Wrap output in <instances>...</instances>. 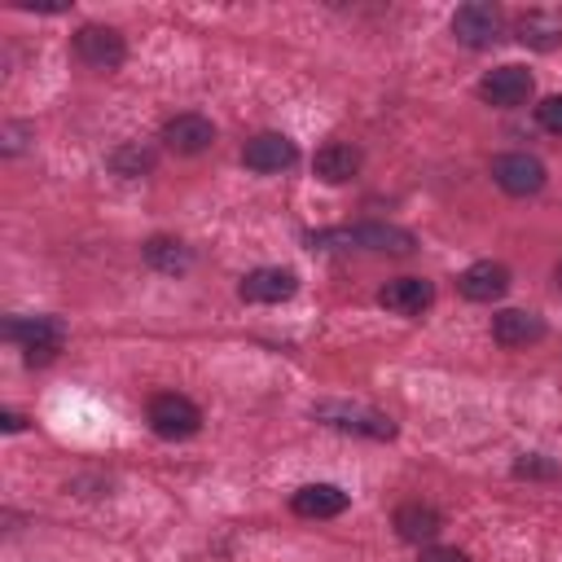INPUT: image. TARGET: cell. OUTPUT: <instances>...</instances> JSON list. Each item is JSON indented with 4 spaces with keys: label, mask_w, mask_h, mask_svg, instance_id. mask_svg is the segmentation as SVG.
<instances>
[{
    "label": "cell",
    "mask_w": 562,
    "mask_h": 562,
    "mask_svg": "<svg viewBox=\"0 0 562 562\" xmlns=\"http://www.w3.org/2000/svg\"><path fill=\"white\" fill-rule=\"evenodd\" d=\"M241 162H246L250 171L272 176V171H290V167L299 162V149H294V140H290V136H281V132H259V136H250V140H246Z\"/></svg>",
    "instance_id": "obj_8"
},
{
    "label": "cell",
    "mask_w": 562,
    "mask_h": 562,
    "mask_svg": "<svg viewBox=\"0 0 562 562\" xmlns=\"http://www.w3.org/2000/svg\"><path fill=\"white\" fill-rule=\"evenodd\" d=\"M452 35L465 48H492L501 40V9L487 0H470L452 13Z\"/></svg>",
    "instance_id": "obj_6"
},
{
    "label": "cell",
    "mask_w": 562,
    "mask_h": 562,
    "mask_svg": "<svg viewBox=\"0 0 562 562\" xmlns=\"http://www.w3.org/2000/svg\"><path fill=\"white\" fill-rule=\"evenodd\" d=\"M140 255H145V263H149L154 272H167V277L193 268V250H189L180 237H149V241L140 246Z\"/></svg>",
    "instance_id": "obj_19"
},
{
    "label": "cell",
    "mask_w": 562,
    "mask_h": 562,
    "mask_svg": "<svg viewBox=\"0 0 562 562\" xmlns=\"http://www.w3.org/2000/svg\"><path fill=\"white\" fill-rule=\"evenodd\" d=\"M417 562H470L461 549H448V544H430V549H422V558Z\"/></svg>",
    "instance_id": "obj_23"
},
{
    "label": "cell",
    "mask_w": 562,
    "mask_h": 562,
    "mask_svg": "<svg viewBox=\"0 0 562 562\" xmlns=\"http://www.w3.org/2000/svg\"><path fill=\"white\" fill-rule=\"evenodd\" d=\"M321 422L338 426V430H356L364 439H395V422L386 413H373V408H347V404H321L316 408Z\"/></svg>",
    "instance_id": "obj_10"
},
{
    "label": "cell",
    "mask_w": 562,
    "mask_h": 562,
    "mask_svg": "<svg viewBox=\"0 0 562 562\" xmlns=\"http://www.w3.org/2000/svg\"><path fill=\"white\" fill-rule=\"evenodd\" d=\"M492 338L501 347H531L544 338V316L536 312H522V307H505L492 316Z\"/></svg>",
    "instance_id": "obj_14"
},
{
    "label": "cell",
    "mask_w": 562,
    "mask_h": 562,
    "mask_svg": "<svg viewBox=\"0 0 562 562\" xmlns=\"http://www.w3.org/2000/svg\"><path fill=\"white\" fill-rule=\"evenodd\" d=\"M531 70L527 66H496V70H487L483 79H479V97L487 101V105H496V110H514V105H522L527 97H531Z\"/></svg>",
    "instance_id": "obj_7"
},
{
    "label": "cell",
    "mask_w": 562,
    "mask_h": 562,
    "mask_svg": "<svg viewBox=\"0 0 562 562\" xmlns=\"http://www.w3.org/2000/svg\"><path fill=\"white\" fill-rule=\"evenodd\" d=\"M329 246V241H347V246H360V250H378V255H413V233L400 228V224H356V228H338V233H316L312 246Z\"/></svg>",
    "instance_id": "obj_3"
},
{
    "label": "cell",
    "mask_w": 562,
    "mask_h": 562,
    "mask_svg": "<svg viewBox=\"0 0 562 562\" xmlns=\"http://www.w3.org/2000/svg\"><path fill=\"white\" fill-rule=\"evenodd\" d=\"M294 290H299V277L290 268H255L237 285V294L246 303H285Z\"/></svg>",
    "instance_id": "obj_13"
},
{
    "label": "cell",
    "mask_w": 562,
    "mask_h": 562,
    "mask_svg": "<svg viewBox=\"0 0 562 562\" xmlns=\"http://www.w3.org/2000/svg\"><path fill=\"white\" fill-rule=\"evenodd\" d=\"M162 145L171 149V154H202V149H211L215 145V127H211V119L206 114H176V119H167L162 123Z\"/></svg>",
    "instance_id": "obj_9"
},
{
    "label": "cell",
    "mask_w": 562,
    "mask_h": 562,
    "mask_svg": "<svg viewBox=\"0 0 562 562\" xmlns=\"http://www.w3.org/2000/svg\"><path fill=\"white\" fill-rule=\"evenodd\" d=\"M514 474H518V479H553L558 465H553L549 457H536V452H531V457H518V461H514Z\"/></svg>",
    "instance_id": "obj_21"
},
{
    "label": "cell",
    "mask_w": 562,
    "mask_h": 562,
    "mask_svg": "<svg viewBox=\"0 0 562 562\" xmlns=\"http://www.w3.org/2000/svg\"><path fill=\"white\" fill-rule=\"evenodd\" d=\"M0 426H4V430H22V426H26V422H22V417H18V413H4V417H0Z\"/></svg>",
    "instance_id": "obj_24"
},
{
    "label": "cell",
    "mask_w": 562,
    "mask_h": 562,
    "mask_svg": "<svg viewBox=\"0 0 562 562\" xmlns=\"http://www.w3.org/2000/svg\"><path fill=\"white\" fill-rule=\"evenodd\" d=\"M312 167H316V176H321L325 184H347V180L360 171V149L347 145V140H329V145L316 149Z\"/></svg>",
    "instance_id": "obj_17"
},
{
    "label": "cell",
    "mask_w": 562,
    "mask_h": 562,
    "mask_svg": "<svg viewBox=\"0 0 562 562\" xmlns=\"http://www.w3.org/2000/svg\"><path fill=\"white\" fill-rule=\"evenodd\" d=\"M536 123H540L544 132L562 136V97H544V101L536 105Z\"/></svg>",
    "instance_id": "obj_22"
},
{
    "label": "cell",
    "mask_w": 562,
    "mask_h": 562,
    "mask_svg": "<svg viewBox=\"0 0 562 562\" xmlns=\"http://www.w3.org/2000/svg\"><path fill=\"white\" fill-rule=\"evenodd\" d=\"M290 509L299 518H338L347 509V492L334 487V483H307L290 496Z\"/></svg>",
    "instance_id": "obj_16"
},
{
    "label": "cell",
    "mask_w": 562,
    "mask_h": 562,
    "mask_svg": "<svg viewBox=\"0 0 562 562\" xmlns=\"http://www.w3.org/2000/svg\"><path fill=\"white\" fill-rule=\"evenodd\" d=\"M457 290H461V299H470V303H496V299L509 290V268H505V263H492V259H479V263H470V268L457 277Z\"/></svg>",
    "instance_id": "obj_12"
},
{
    "label": "cell",
    "mask_w": 562,
    "mask_h": 562,
    "mask_svg": "<svg viewBox=\"0 0 562 562\" xmlns=\"http://www.w3.org/2000/svg\"><path fill=\"white\" fill-rule=\"evenodd\" d=\"M110 167H114L119 176H140V171L154 167V154L140 149V145H119V149L110 154Z\"/></svg>",
    "instance_id": "obj_20"
},
{
    "label": "cell",
    "mask_w": 562,
    "mask_h": 562,
    "mask_svg": "<svg viewBox=\"0 0 562 562\" xmlns=\"http://www.w3.org/2000/svg\"><path fill=\"white\" fill-rule=\"evenodd\" d=\"M514 35H518L527 48L549 53V48H558V44H562V18H558V13H549V9H527V13L514 22Z\"/></svg>",
    "instance_id": "obj_18"
},
{
    "label": "cell",
    "mask_w": 562,
    "mask_h": 562,
    "mask_svg": "<svg viewBox=\"0 0 562 562\" xmlns=\"http://www.w3.org/2000/svg\"><path fill=\"white\" fill-rule=\"evenodd\" d=\"M391 527H395L400 540H408V544H430V540L443 531V518H439V509L426 505V501H404V505L395 509Z\"/></svg>",
    "instance_id": "obj_15"
},
{
    "label": "cell",
    "mask_w": 562,
    "mask_h": 562,
    "mask_svg": "<svg viewBox=\"0 0 562 562\" xmlns=\"http://www.w3.org/2000/svg\"><path fill=\"white\" fill-rule=\"evenodd\" d=\"M145 422L158 439H193L202 430V408L180 391H158L145 408Z\"/></svg>",
    "instance_id": "obj_2"
},
{
    "label": "cell",
    "mask_w": 562,
    "mask_h": 562,
    "mask_svg": "<svg viewBox=\"0 0 562 562\" xmlns=\"http://www.w3.org/2000/svg\"><path fill=\"white\" fill-rule=\"evenodd\" d=\"M492 180L509 193V198H531L544 189V162L527 149H509L492 158Z\"/></svg>",
    "instance_id": "obj_5"
},
{
    "label": "cell",
    "mask_w": 562,
    "mask_h": 562,
    "mask_svg": "<svg viewBox=\"0 0 562 562\" xmlns=\"http://www.w3.org/2000/svg\"><path fill=\"white\" fill-rule=\"evenodd\" d=\"M4 338L26 351V364H44L66 347V325L57 316H9Z\"/></svg>",
    "instance_id": "obj_1"
},
{
    "label": "cell",
    "mask_w": 562,
    "mask_h": 562,
    "mask_svg": "<svg viewBox=\"0 0 562 562\" xmlns=\"http://www.w3.org/2000/svg\"><path fill=\"white\" fill-rule=\"evenodd\" d=\"M70 48H75V57H79L88 70H119L123 57H127L123 35H119L114 26H101V22L79 26L75 40H70Z\"/></svg>",
    "instance_id": "obj_4"
},
{
    "label": "cell",
    "mask_w": 562,
    "mask_h": 562,
    "mask_svg": "<svg viewBox=\"0 0 562 562\" xmlns=\"http://www.w3.org/2000/svg\"><path fill=\"white\" fill-rule=\"evenodd\" d=\"M378 303L395 316H422L435 303V285L426 277H395L378 290Z\"/></svg>",
    "instance_id": "obj_11"
},
{
    "label": "cell",
    "mask_w": 562,
    "mask_h": 562,
    "mask_svg": "<svg viewBox=\"0 0 562 562\" xmlns=\"http://www.w3.org/2000/svg\"><path fill=\"white\" fill-rule=\"evenodd\" d=\"M553 281H558V290H562V263H558V268H553Z\"/></svg>",
    "instance_id": "obj_25"
}]
</instances>
